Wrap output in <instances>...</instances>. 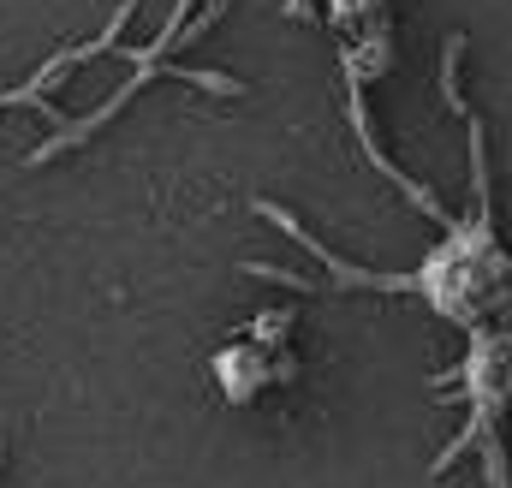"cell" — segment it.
<instances>
[{"label":"cell","instance_id":"cell-1","mask_svg":"<svg viewBox=\"0 0 512 488\" xmlns=\"http://www.w3.org/2000/svg\"><path fill=\"white\" fill-rule=\"evenodd\" d=\"M310 12V0H286V18H304Z\"/></svg>","mask_w":512,"mask_h":488}]
</instances>
